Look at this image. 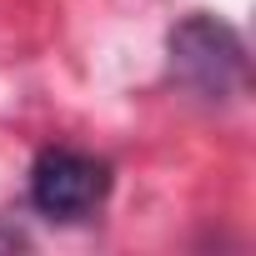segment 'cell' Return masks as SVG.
<instances>
[{
	"label": "cell",
	"mask_w": 256,
	"mask_h": 256,
	"mask_svg": "<svg viewBox=\"0 0 256 256\" xmlns=\"http://www.w3.org/2000/svg\"><path fill=\"white\" fill-rule=\"evenodd\" d=\"M171 80L201 106H236L251 86V50L241 30L211 10H191L166 36Z\"/></svg>",
	"instance_id": "6da1fadb"
},
{
	"label": "cell",
	"mask_w": 256,
	"mask_h": 256,
	"mask_svg": "<svg viewBox=\"0 0 256 256\" xmlns=\"http://www.w3.org/2000/svg\"><path fill=\"white\" fill-rule=\"evenodd\" d=\"M110 161L90 156V151H76V146H46L36 161H30V206L56 221V226H80L90 221L106 201H110Z\"/></svg>",
	"instance_id": "7a4b0ae2"
},
{
	"label": "cell",
	"mask_w": 256,
	"mask_h": 256,
	"mask_svg": "<svg viewBox=\"0 0 256 256\" xmlns=\"http://www.w3.org/2000/svg\"><path fill=\"white\" fill-rule=\"evenodd\" d=\"M30 246V236L16 226V221H6V216H0V251H26Z\"/></svg>",
	"instance_id": "3957f363"
}]
</instances>
